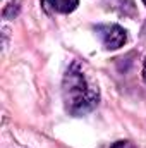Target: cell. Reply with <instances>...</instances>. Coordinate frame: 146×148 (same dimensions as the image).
<instances>
[{
    "label": "cell",
    "instance_id": "obj_3",
    "mask_svg": "<svg viewBox=\"0 0 146 148\" xmlns=\"http://www.w3.org/2000/svg\"><path fill=\"white\" fill-rule=\"evenodd\" d=\"M46 9H52L53 12L69 14L79 5V0H41Z\"/></svg>",
    "mask_w": 146,
    "mask_h": 148
},
{
    "label": "cell",
    "instance_id": "obj_6",
    "mask_svg": "<svg viewBox=\"0 0 146 148\" xmlns=\"http://www.w3.org/2000/svg\"><path fill=\"white\" fill-rule=\"evenodd\" d=\"M143 3H145V5H146V0H143Z\"/></svg>",
    "mask_w": 146,
    "mask_h": 148
},
{
    "label": "cell",
    "instance_id": "obj_4",
    "mask_svg": "<svg viewBox=\"0 0 146 148\" xmlns=\"http://www.w3.org/2000/svg\"><path fill=\"white\" fill-rule=\"evenodd\" d=\"M110 148H136V145L129 140H120V141H115Z\"/></svg>",
    "mask_w": 146,
    "mask_h": 148
},
{
    "label": "cell",
    "instance_id": "obj_2",
    "mask_svg": "<svg viewBox=\"0 0 146 148\" xmlns=\"http://www.w3.org/2000/svg\"><path fill=\"white\" fill-rule=\"evenodd\" d=\"M95 29L107 50H117L127 41V31L119 24H98Z\"/></svg>",
    "mask_w": 146,
    "mask_h": 148
},
{
    "label": "cell",
    "instance_id": "obj_1",
    "mask_svg": "<svg viewBox=\"0 0 146 148\" xmlns=\"http://www.w3.org/2000/svg\"><path fill=\"white\" fill-rule=\"evenodd\" d=\"M62 98L65 110L74 117L86 115L100 102L98 84L86 73L79 60H72L62 79Z\"/></svg>",
    "mask_w": 146,
    "mask_h": 148
},
{
    "label": "cell",
    "instance_id": "obj_5",
    "mask_svg": "<svg viewBox=\"0 0 146 148\" xmlns=\"http://www.w3.org/2000/svg\"><path fill=\"white\" fill-rule=\"evenodd\" d=\"M143 79L146 83V57H145V64H143Z\"/></svg>",
    "mask_w": 146,
    "mask_h": 148
}]
</instances>
